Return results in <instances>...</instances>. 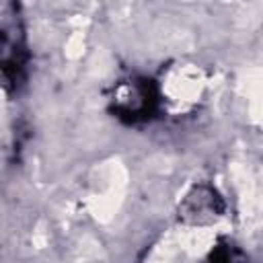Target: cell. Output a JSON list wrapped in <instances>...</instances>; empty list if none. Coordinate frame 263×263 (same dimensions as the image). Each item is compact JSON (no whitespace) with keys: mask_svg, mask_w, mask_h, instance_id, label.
Listing matches in <instances>:
<instances>
[{"mask_svg":"<svg viewBox=\"0 0 263 263\" xmlns=\"http://www.w3.org/2000/svg\"><path fill=\"white\" fill-rule=\"evenodd\" d=\"M226 212V201L218 193V189L208 183L199 181L195 183L179 201L177 216L183 224L189 226H208L218 222Z\"/></svg>","mask_w":263,"mask_h":263,"instance_id":"3","label":"cell"},{"mask_svg":"<svg viewBox=\"0 0 263 263\" xmlns=\"http://www.w3.org/2000/svg\"><path fill=\"white\" fill-rule=\"evenodd\" d=\"M201 263H249V259L240 251V247H236L232 240L220 236L218 242L210 249V253L205 255V259Z\"/></svg>","mask_w":263,"mask_h":263,"instance_id":"4","label":"cell"},{"mask_svg":"<svg viewBox=\"0 0 263 263\" xmlns=\"http://www.w3.org/2000/svg\"><path fill=\"white\" fill-rule=\"evenodd\" d=\"M107 113L127 127L158 121L166 109V95L156 76L129 72L111 82L105 97Z\"/></svg>","mask_w":263,"mask_h":263,"instance_id":"1","label":"cell"},{"mask_svg":"<svg viewBox=\"0 0 263 263\" xmlns=\"http://www.w3.org/2000/svg\"><path fill=\"white\" fill-rule=\"evenodd\" d=\"M29 62H31V53H29V45H27V37L25 31L16 21L4 23L2 25V80H4V88L8 92H18L29 76Z\"/></svg>","mask_w":263,"mask_h":263,"instance_id":"2","label":"cell"}]
</instances>
